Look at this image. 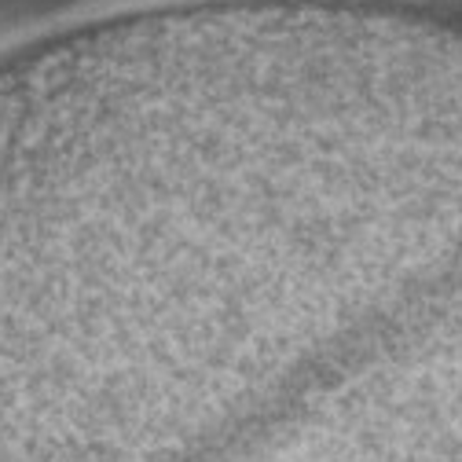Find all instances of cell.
Here are the masks:
<instances>
[{"mask_svg":"<svg viewBox=\"0 0 462 462\" xmlns=\"http://www.w3.org/2000/svg\"><path fill=\"white\" fill-rule=\"evenodd\" d=\"M162 11H173V7H162ZM143 15H158V11H143ZM143 15H129V18H143ZM110 22H125V18H110ZM96 26H107V22H96ZM92 30V26H88Z\"/></svg>","mask_w":462,"mask_h":462,"instance_id":"6da1fadb","label":"cell"}]
</instances>
